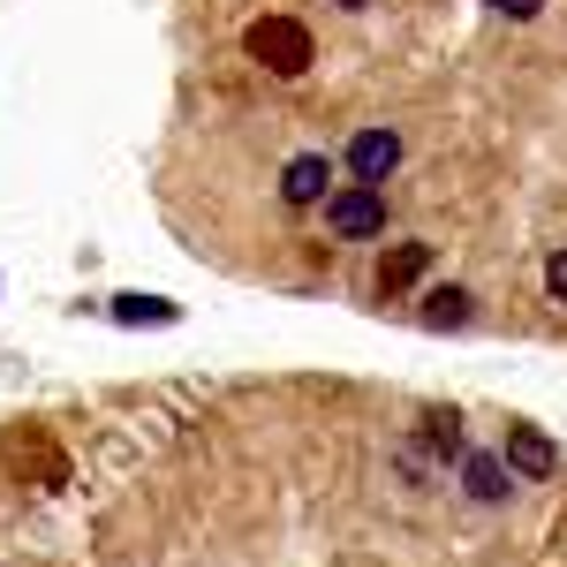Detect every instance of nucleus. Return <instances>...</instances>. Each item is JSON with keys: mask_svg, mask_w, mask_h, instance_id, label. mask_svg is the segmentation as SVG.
<instances>
[{"mask_svg": "<svg viewBox=\"0 0 567 567\" xmlns=\"http://www.w3.org/2000/svg\"><path fill=\"white\" fill-rule=\"evenodd\" d=\"M545 288H553V303H567V250L545 258Z\"/></svg>", "mask_w": 567, "mask_h": 567, "instance_id": "nucleus-12", "label": "nucleus"}, {"mask_svg": "<svg viewBox=\"0 0 567 567\" xmlns=\"http://www.w3.org/2000/svg\"><path fill=\"white\" fill-rule=\"evenodd\" d=\"M462 484H470V499L499 507L515 492V470H507V454H462Z\"/></svg>", "mask_w": 567, "mask_h": 567, "instance_id": "nucleus-7", "label": "nucleus"}, {"mask_svg": "<svg viewBox=\"0 0 567 567\" xmlns=\"http://www.w3.org/2000/svg\"><path fill=\"white\" fill-rule=\"evenodd\" d=\"M492 8H499L507 23H537V16H545V0H492Z\"/></svg>", "mask_w": 567, "mask_h": 567, "instance_id": "nucleus-13", "label": "nucleus"}, {"mask_svg": "<svg viewBox=\"0 0 567 567\" xmlns=\"http://www.w3.org/2000/svg\"><path fill=\"white\" fill-rule=\"evenodd\" d=\"M333 8H371V0H333Z\"/></svg>", "mask_w": 567, "mask_h": 567, "instance_id": "nucleus-14", "label": "nucleus"}, {"mask_svg": "<svg viewBox=\"0 0 567 567\" xmlns=\"http://www.w3.org/2000/svg\"><path fill=\"white\" fill-rule=\"evenodd\" d=\"M243 45H250V61H265L272 76H303L310 61H318V45H310V31L296 16H258Z\"/></svg>", "mask_w": 567, "mask_h": 567, "instance_id": "nucleus-1", "label": "nucleus"}, {"mask_svg": "<svg viewBox=\"0 0 567 567\" xmlns=\"http://www.w3.org/2000/svg\"><path fill=\"white\" fill-rule=\"evenodd\" d=\"M393 167H401V136H393V130H355L349 175H355V182H386Z\"/></svg>", "mask_w": 567, "mask_h": 567, "instance_id": "nucleus-4", "label": "nucleus"}, {"mask_svg": "<svg viewBox=\"0 0 567 567\" xmlns=\"http://www.w3.org/2000/svg\"><path fill=\"white\" fill-rule=\"evenodd\" d=\"M326 227H333L341 243H371V235H386V189H379V182H349V189H333V197H326Z\"/></svg>", "mask_w": 567, "mask_h": 567, "instance_id": "nucleus-2", "label": "nucleus"}, {"mask_svg": "<svg viewBox=\"0 0 567 567\" xmlns=\"http://www.w3.org/2000/svg\"><path fill=\"white\" fill-rule=\"evenodd\" d=\"M507 470L529 484H545V477H560V446L537 432V424H507Z\"/></svg>", "mask_w": 567, "mask_h": 567, "instance_id": "nucleus-3", "label": "nucleus"}, {"mask_svg": "<svg viewBox=\"0 0 567 567\" xmlns=\"http://www.w3.org/2000/svg\"><path fill=\"white\" fill-rule=\"evenodd\" d=\"M114 318L122 326H175V303H159V296H114Z\"/></svg>", "mask_w": 567, "mask_h": 567, "instance_id": "nucleus-10", "label": "nucleus"}, {"mask_svg": "<svg viewBox=\"0 0 567 567\" xmlns=\"http://www.w3.org/2000/svg\"><path fill=\"white\" fill-rule=\"evenodd\" d=\"M424 446H432L439 462L470 454V446H462V416H454V409H439V416H424Z\"/></svg>", "mask_w": 567, "mask_h": 567, "instance_id": "nucleus-9", "label": "nucleus"}, {"mask_svg": "<svg viewBox=\"0 0 567 567\" xmlns=\"http://www.w3.org/2000/svg\"><path fill=\"white\" fill-rule=\"evenodd\" d=\"M393 462H401V477H409V484H424L439 470V454H432V446H416V439H401V446H393Z\"/></svg>", "mask_w": 567, "mask_h": 567, "instance_id": "nucleus-11", "label": "nucleus"}, {"mask_svg": "<svg viewBox=\"0 0 567 567\" xmlns=\"http://www.w3.org/2000/svg\"><path fill=\"white\" fill-rule=\"evenodd\" d=\"M424 272H432V243H393L379 265V296H409Z\"/></svg>", "mask_w": 567, "mask_h": 567, "instance_id": "nucleus-6", "label": "nucleus"}, {"mask_svg": "<svg viewBox=\"0 0 567 567\" xmlns=\"http://www.w3.org/2000/svg\"><path fill=\"white\" fill-rule=\"evenodd\" d=\"M280 197H288V205H326V197H333V159H326V152H303V159H288V175H280Z\"/></svg>", "mask_w": 567, "mask_h": 567, "instance_id": "nucleus-5", "label": "nucleus"}, {"mask_svg": "<svg viewBox=\"0 0 567 567\" xmlns=\"http://www.w3.org/2000/svg\"><path fill=\"white\" fill-rule=\"evenodd\" d=\"M416 318H424L432 333H454V326H470V288H432Z\"/></svg>", "mask_w": 567, "mask_h": 567, "instance_id": "nucleus-8", "label": "nucleus"}]
</instances>
